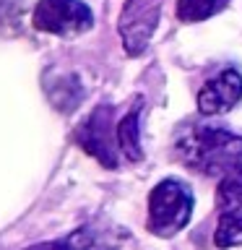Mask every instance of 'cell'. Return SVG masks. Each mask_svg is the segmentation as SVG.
<instances>
[{
    "label": "cell",
    "instance_id": "obj_3",
    "mask_svg": "<svg viewBox=\"0 0 242 250\" xmlns=\"http://www.w3.org/2000/svg\"><path fill=\"white\" fill-rule=\"evenodd\" d=\"M73 141L83 148L86 154H91L99 164H104L107 169L117 167V125H115V107L99 104L86 120L78 125L73 133Z\"/></svg>",
    "mask_w": 242,
    "mask_h": 250
},
{
    "label": "cell",
    "instance_id": "obj_7",
    "mask_svg": "<svg viewBox=\"0 0 242 250\" xmlns=\"http://www.w3.org/2000/svg\"><path fill=\"white\" fill-rule=\"evenodd\" d=\"M242 99V73L237 68H224L219 76L208 78L198 91L201 115H222L237 107Z\"/></svg>",
    "mask_w": 242,
    "mask_h": 250
},
{
    "label": "cell",
    "instance_id": "obj_1",
    "mask_svg": "<svg viewBox=\"0 0 242 250\" xmlns=\"http://www.w3.org/2000/svg\"><path fill=\"white\" fill-rule=\"evenodd\" d=\"M177 156L193 172L224 177L234 167H242V136L226 128L195 125L177 141Z\"/></svg>",
    "mask_w": 242,
    "mask_h": 250
},
{
    "label": "cell",
    "instance_id": "obj_8",
    "mask_svg": "<svg viewBox=\"0 0 242 250\" xmlns=\"http://www.w3.org/2000/svg\"><path fill=\"white\" fill-rule=\"evenodd\" d=\"M52 242L55 250H117V234L109 229H97L91 224Z\"/></svg>",
    "mask_w": 242,
    "mask_h": 250
},
{
    "label": "cell",
    "instance_id": "obj_11",
    "mask_svg": "<svg viewBox=\"0 0 242 250\" xmlns=\"http://www.w3.org/2000/svg\"><path fill=\"white\" fill-rule=\"evenodd\" d=\"M229 0H180L177 3V19L185 23H198L211 19L214 13H219Z\"/></svg>",
    "mask_w": 242,
    "mask_h": 250
},
{
    "label": "cell",
    "instance_id": "obj_5",
    "mask_svg": "<svg viewBox=\"0 0 242 250\" xmlns=\"http://www.w3.org/2000/svg\"><path fill=\"white\" fill-rule=\"evenodd\" d=\"M31 23L47 34L76 37L94 26V13L83 0H39Z\"/></svg>",
    "mask_w": 242,
    "mask_h": 250
},
{
    "label": "cell",
    "instance_id": "obj_9",
    "mask_svg": "<svg viewBox=\"0 0 242 250\" xmlns=\"http://www.w3.org/2000/svg\"><path fill=\"white\" fill-rule=\"evenodd\" d=\"M143 97H136V107L128 109V115L117 123V146L125 159L141 162L143 159V148H141V112H143Z\"/></svg>",
    "mask_w": 242,
    "mask_h": 250
},
{
    "label": "cell",
    "instance_id": "obj_2",
    "mask_svg": "<svg viewBox=\"0 0 242 250\" xmlns=\"http://www.w3.org/2000/svg\"><path fill=\"white\" fill-rule=\"evenodd\" d=\"M193 190L182 180L167 177L148 193V232L156 237H172L180 229H185L193 216Z\"/></svg>",
    "mask_w": 242,
    "mask_h": 250
},
{
    "label": "cell",
    "instance_id": "obj_10",
    "mask_svg": "<svg viewBox=\"0 0 242 250\" xmlns=\"http://www.w3.org/2000/svg\"><path fill=\"white\" fill-rule=\"evenodd\" d=\"M44 91H47L50 102L60 109V112H73V109L81 104V99H83V86L78 83V78L70 76V73L50 76Z\"/></svg>",
    "mask_w": 242,
    "mask_h": 250
},
{
    "label": "cell",
    "instance_id": "obj_4",
    "mask_svg": "<svg viewBox=\"0 0 242 250\" xmlns=\"http://www.w3.org/2000/svg\"><path fill=\"white\" fill-rule=\"evenodd\" d=\"M216 208H219V224L214 232L216 248L226 250L242 245V167H234L224 177H219Z\"/></svg>",
    "mask_w": 242,
    "mask_h": 250
},
{
    "label": "cell",
    "instance_id": "obj_6",
    "mask_svg": "<svg viewBox=\"0 0 242 250\" xmlns=\"http://www.w3.org/2000/svg\"><path fill=\"white\" fill-rule=\"evenodd\" d=\"M159 0H128L120 13V37L128 55H141L154 37L159 23Z\"/></svg>",
    "mask_w": 242,
    "mask_h": 250
}]
</instances>
